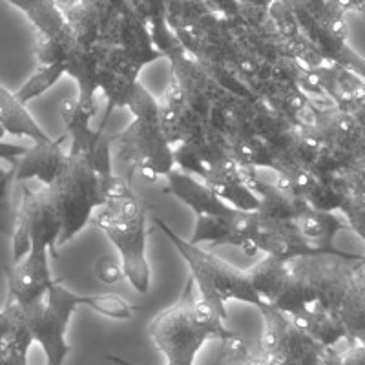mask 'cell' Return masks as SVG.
I'll list each match as a JSON object with an SVG mask.
<instances>
[{
	"instance_id": "1",
	"label": "cell",
	"mask_w": 365,
	"mask_h": 365,
	"mask_svg": "<svg viewBox=\"0 0 365 365\" xmlns=\"http://www.w3.org/2000/svg\"><path fill=\"white\" fill-rule=\"evenodd\" d=\"M148 332L165 358V365H195L197 354L208 341L225 340L234 331L227 327V319L205 302L188 278L174 305L150 322ZM106 358L117 365H135L112 354Z\"/></svg>"
},
{
	"instance_id": "21",
	"label": "cell",
	"mask_w": 365,
	"mask_h": 365,
	"mask_svg": "<svg viewBox=\"0 0 365 365\" xmlns=\"http://www.w3.org/2000/svg\"><path fill=\"white\" fill-rule=\"evenodd\" d=\"M96 270L99 279L104 283H115L119 282V279H125L123 269H120V262H115L113 257L104 256L101 257V259H97Z\"/></svg>"
},
{
	"instance_id": "17",
	"label": "cell",
	"mask_w": 365,
	"mask_h": 365,
	"mask_svg": "<svg viewBox=\"0 0 365 365\" xmlns=\"http://www.w3.org/2000/svg\"><path fill=\"white\" fill-rule=\"evenodd\" d=\"M4 135L26 137L34 143H48L53 139L42 130L17 93L0 84V139Z\"/></svg>"
},
{
	"instance_id": "4",
	"label": "cell",
	"mask_w": 365,
	"mask_h": 365,
	"mask_svg": "<svg viewBox=\"0 0 365 365\" xmlns=\"http://www.w3.org/2000/svg\"><path fill=\"white\" fill-rule=\"evenodd\" d=\"M291 265L309 283L314 302L336 316L353 340L365 341L364 256L324 254L296 257Z\"/></svg>"
},
{
	"instance_id": "13",
	"label": "cell",
	"mask_w": 365,
	"mask_h": 365,
	"mask_svg": "<svg viewBox=\"0 0 365 365\" xmlns=\"http://www.w3.org/2000/svg\"><path fill=\"white\" fill-rule=\"evenodd\" d=\"M24 13L37 35V58H48L70 41L71 31L68 26L63 6L57 0H6Z\"/></svg>"
},
{
	"instance_id": "12",
	"label": "cell",
	"mask_w": 365,
	"mask_h": 365,
	"mask_svg": "<svg viewBox=\"0 0 365 365\" xmlns=\"http://www.w3.org/2000/svg\"><path fill=\"white\" fill-rule=\"evenodd\" d=\"M254 247H256V252H263L265 256L276 257L282 262H291L296 257L329 254L316 249L311 241L305 240V236L299 232L296 220H278V217H267L262 214H257ZM331 256H334V254H331Z\"/></svg>"
},
{
	"instance_id": "5",
	"label": "cell",
	"mask_w": 365,
	"mask_h": 365,
	"mask_svg": "<svg viewBox=\"0 0 365 365\" xmlns=\"http://www.w3.org/2000/svg\"><path fill=\"white\" fill-rule=\"evenodd\" d=\"M125 108L132 113V123L112 137L117 158L128 165L130 174H137L148 182H161L174 170L175 163L174 148L159 115V99L139 81Z\"/></svg>"
},
{
	"instance_id": "6",
	"label": "cell",
	"mask_w": 365,
	"mask_h": 365,
	"mask_svg": "<svg viewBox=\"0 0 365 365\" xmlns=\"http://www.w3.org/2000/svg\"><path fill=\"white\" fill-rule=\"evenodd\" d=\"M113 178V170H104L88 159L68 152L58 175L46 187L63 228L58 247L70 243L90 225L93 212L106 200Z\"/></svg>"
},
{
	"instance_id": "8",
	"label": "cell",
	"mask_w": 365,
	"mask_h": 365,
	"mask_svg": "<svg viewBox=\"0 0 365 365\" xmlns=\"http://www.w3.org/2000/svg\"><path fill=\"white\" fill-rule=\"evenodd\" d=\"M263 334L259 349L269 365H329L338 358L336 347H325L298 327L294 319L272 307H259Z\"/></svg>"
},
{
	"instance_id": "15",
	"label": "cell",
	"mask_w": 365,
	"mask_h": 365,
	"mask_svg": "<svg viewBox=\"0 0 365 365\" xmlns=\"http://www.w3.org/2000/svg\"><path fill=\"white\" fill-rule=\"evenodd\" d=\"M66 135L55 137L48 143H34L22 158L13 165L15 182L37 181L42 187H48L57 178L61 168L66 163L68 152H64Z\"/></svg>"
},
{
	"instance_id": "3",
	"label": "cell",
	"mask_w": 365,
	"mask_h": 365,
	"mask_svg": "<svg viewBox=\"0 0 365 365\" xmlns=\"http://www.w3.org/2000/svg\"><path fill=\"white\" fill-rule=\"evenodd\" d=\"M21 307V305H19ZM88 307L112 319H130L137 307L117 294H79L63 285V279L51 285L42 302L22 307L35 344L44 353V365H64L71 351L66 334L73 312Z\"/></svg>"
},
{
	"instance_id": "18",
	"label": "cell",
	"mask_w": 365,
	"mask_h": 365,
	"mask_svg": "<svg viewBox=\"0 0 365 365\" xmlns=\"http://www.w3.org/2000/svg\"><path fill=\"white\" fill-rule=\"evenodd\" d=\"M291 318L298 324V327L307 332L309 336H312L325 347H336L341 341L344 344L354 341L353 338L349 336L347 329H345L340 319L316 302L296 312V314H292Z\"/></svg>"
},
{
	"instance_id": "16",
	"label": "cell",
	"mask_w": 365,
	"mask_h": 365,
	"mask_svg": "<svg viewBox=\"0 0 365 365\" xmlns=\"http://www.w3.org/2000/svg\"><path fill=\"white\" fill-rule=\"evenodd\" d=\"M34 344L22 307L8 302L4 309H0V365H28Z\"/></svg>"
},
{
	"instance_id": "14",
	"label": "cell",
	"mask_w": 365,
	"mask_h": 365,
	"mask_svg": "<svg viewBox=\"0 0 365 365\" xmlns=\"http://www.w3.org/2000/svg\"><path fill=\"white\" fill-rule=\"evenodd\" d=\"M249 170L250 168H243L232 154H228L214 163L200 179L230 207L243 212H254L259 207V200L250 187Z\"/></svg>"
},
{
	"instance_id": "9",
	"label": "cell",
	"mask_w": 365,
	"mask_h": 365,
	"mask_svg": "<svg viewBox=\"0 0 365 365\" xmlns=\"http://www.w3.org/2000/svg\"><path fill=\"white\" fill-rule=\"evenodd\" d=\"M247 270L254 292L267 307L292 316L314 303L309 283L292 269L291 262L265 256Z\"/></svg>"
},
{
	"instance_id": "7",
	"label": "cell",
	"mask_w": 365,
	"mask_h": 365,
	"mask_svg": "<svg viewBox=\"0 0 365 365\" xmlns=\"http://www.w3.org/2000/svg\"><path fill=\"white\" fill-rule=\"evenodd\" d=\"M155 225L168 237V241L174 245L179 256L182 257V262L188 265L190 278L197 292L225 319L228 318V302L249 303V305L256 309L263 307L262 299L257 298V294L252 289L249 270L237 269L232 263H228L227 259L216 256L210 250H205L200 245H194L188 240L179 236L170 225L165 223L159 217H155Z\"/></svg>"
},
{
	"instance_id": "22",
	"label": "cell",
	"mask_w": 365,
	"mask_h": 365,
	"mask_svg": "<svg viewBox=\"0 0 365 365\" xmlns=\"http://www.w3.org/2000/svg\"><path fill=\"white\" fill-rule=\"evenodd\" d=\"M340 365H365L364 341H347L344 353H340Z\"/></svg>"
},
{
	"instance_id": "2",
	"label": "cell",
	"mask_w": 365,
	"mask_h": 365,
	"mask_svg": "<svg viewBox=\"0 0 365 365\" xmlns=\"http://www.w3.org/2000/svg\"><path fill=\"white\" fill-rule=\"evenodd\" d=\"M90 225L112 241L119 252L123 276L133 291L146 294L152 283V267L146 256V207L128 178H113L106 200L93 212Z\"/></svg>"
},
{
	"instance_id": "10",
	"label": "cell",
	"mask_w": 365,
	"mask_h": 365,
	"mask_svg": "<svg viewBox=\"0 0 365 365\" xmlns=\"http://www.w3.org/2000/svg\"><path fill=\"white\" fill-rule=\"evenodd\" d=\"M51 252L46 247H31L24 257L6 267L8 276V302L29 307L42 302L58 279L50 269Z\"/></svg>"
},
{
	"instance_id": "19",
	"label": "cell",
	"mask_w": 365,
	"mask_h": 365,
	"mask_svg": "<svg viewBox=\"0 0 365 365\" xmlns=\"http://www.w3.org/2000/svg\"><path fill=\"white\" fill-rule=\"evenodd\" d=\"M212 365H269L259 345L234 331L220 341V351Z\"/></svg>"
},
{
	"instance_id": "23",
	"label": "cell",
	"mask_w": 365,
	"mask_h": 365,
	"mask_svg": "<svg viewBox=\"0 0 365 365\" xmlns=\"http://www.w3.org/2000/svg\"><path fill=\"white\" fill-rule=\"evenodd\" d=\"M29 146L26 145H15V143H4L0 141V159H4V161L9 163V166H13L17 163L19 158L28 152Z\"/></svg>"
},
{
	"instance_id": "20",
	"label": "cell",
	"mask_w": 365,
	"mask_h": 365,
	"mask_svg": "<svg viewBox=\"0 0 365 365\" xmlns=\"http://www.w3.org/2000/svg\"><path fill=\"white\" fill-rule=\"evenodd\" d=\"M15 185V170L13 166L0 168V234L13 236L15 220H17V208L13 207L11 188Z\"/></svg>"
},
{
	"instance_id": "11",
	"label": "cell",
	"mask_w": 365,
	"mask_h": 365,
	"mask_svg": "<svg viewBox=\"0 0 365 365\" xmlns=\"http://www.w3.org/2000/svg\"><path fill=\"white\" fill-rule=\"evenodd\" d=\"M257 228V214L254 212L236 210L228 216H208L195 217L194 232L190 236V243L201 245L210 243L212 247H236L247 256H254V236Z\"/></svg>"
}]
</instances>
